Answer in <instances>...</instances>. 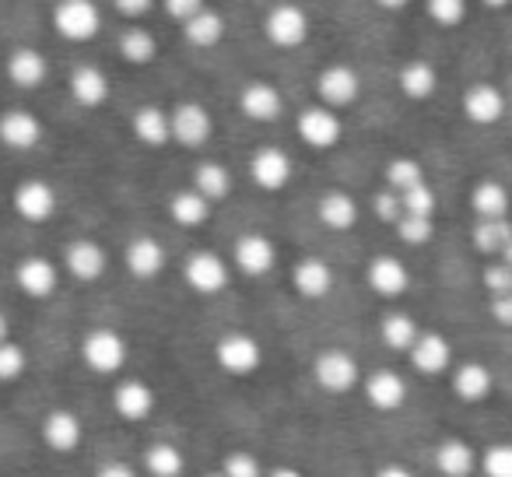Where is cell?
Masks as SVG:
<instances>
[{
    "instance_id": "16",
    "label": "cell",
    "mask_w": 512,
    "mask_h": 477,
    "mask_svg": "<svg viewBox=\"0 0 512 477\" xmlns=\"http://www.w3.org/2000/svg\"><path fill=\"white\" fill-rule=\"evenodd\" d=\"M239 109L242 116H249L256 123H274L285 113V99H281V92L271 81H249L239 92Z\"/></svg>"
},
{
    "instance_id": "36",
    "label": "cell",
    "mask_w": 512,
    "mask_h": 477,
    "mask_svg": "<svg viewBox=\"0 0 512 477\" xmlns=\"http://www.w3.org/2000/svg\"><path fill=\"white\" fill-rule=\"evenodd\" d=\"M509 243H512V221L509 218L477 221L474 225V250L484 253V257H502Z\"/></svg>"
},
{
    "instance_id": "51",
    "label": "cell",
    "mask_w": 512,
    "mask_h": 477,
    "mask_svg": "<svg viewBox=\"0 0 512 477\" xmlns=\"http://www.w3.org/2000/svg\"><path fill=\"white\" fill-rule=\"evenodd\" d=\"M123 18H144L151 11V0H116L113 4Z\"/></svg>"
},
{
    "instance_id": "42",
    "label": "cell",
    "mask_w": 512,
    "mask_h": 477,
    "mask_svg": "<svg viewBox=\"0 0 512 477\" xmlns=\"http://www.w3.org/2000/svg\"><path fill=\"white\" fill-rule=\"evenodd\" d=\"M397 235H400V243H407V246H425V243H432L435 225H432V218L404 214V218L397 221Z\"/></svg>"
},
{
    "instance_id": "3",
    "label": "cell",
    "mask_w": 512,
    "mask_h": 477,
    "mask_svg": "<svg viewBox=\"0 0 512 477\" xmlns=\"http://www.w3.org/2000/svg\"><path fill=\"white\" fill-rule=\"evenodd\" d=\"M313 376L316 383L323 386L327 393H351L358 383H362V365L355 362V355L344 348H327L316 355L313 362Z\"/></svg>"
},
{
    "instance_id": "25",
    "label": "cell",
    "mask_w": 512,
    "mask_h": 477,
    "mask_svg": "<svg viewBox=\"0 0 512 477\" xmlns=\"http://www.w3.org/2000/svg\"><path fill=\"white\" fill-rule=\"evenodd\" d=\"M46 74H50V67H46V57L36 46H18L8 57V81L15 88H22V92L39 88L46 81Z\"/></svg>"
},
{
    "instance_id": "26",
    "label": "cell",
    "mask_w": 512,
    "mask_h": 477,
    "mask_svg": "<svg viewBox=\"0 0 512 477\" xmlns=\"http://www.w3.org/2000/svg\"><path fill=\"white\" fill-rule=\"evenodd\" d=\"M411 365L421 376H442L453 365V348L442 334H421L411 348Z\"/></svg>"
},
{
    "instance_id": "18",
    "label": "cell",
    "mask_w": 512,
    "mask_h": 477,
    "mask_svg": "<svg viewBox=\"0 0 512 477\" xmlns=\"http://www.w3.org/2000/svg\"><path fill=\"white\" fill-rule=\"evenodd\" d=\"M165 246L158 243L155 235H137L134 243L127 246V253H123V264H127V271L134 274L137 281H151L158 278V274L165 271Z\"/></svg>"
},
{
    "instance_id": "43",
    "label": "cell",
    "mask_w": 512,
    "mask_h": 477,
    "mask_svg": "<svg viewBox=\"0 0 512 477\" xmlns=\"http://www.w3.org/2000/svg\"><path fill=\"white\" fill-rule=\"evenodd\" d=\"M481 470L488 477H512V442H495L481 453Z\"/></svg>"
},
{
    "instance_id": "49",
    "label": "cell",
    "mask_w": 512,
    "mask_h": 477,
    "mask_svg": "<svg viewBox=\"0 0 512 477\" xmlns=\"http://www.w3.org/2000/svg\"><path fill=\"white\" fill-rule=\"evenodd\" d=\"M165 11H169V18H176L179 25H186L204 11V4H200V0H165Z\"/></svg>"
},
{
    "instance_id": "33",
    "label": "cell",
    "mask_w": 512,
    "mask_h": 477,
    "mask_svg": "<svg viewBox=\"0 0 512 477\" xmlns=\"http://www.w3.org/2000/svg\"><path fill=\"white\" fill-rule=\"evenodd\" d=\"M193 190L211 200V204L214 200H225L232 193V172H228V165L211 162V158L197 162L193 165Z\"/></svg>"
},
{
    "instance_id": "47",
    "label": "cell",
    "mask_w": 512,
    "mask_h": 477,
    "mask_svg": "<svg viewBox=\"0 0 512 477\" xmlns=\"http://www.w3.org/2000/svg\"><path fill=\"white\" fill-rule=\"evenodd\" d=\"M221 474L225 477H267L253 453H228L225 463H221Z\"/></svg>"
},
{
    "instance_id": "10",
    "label": "cell",
    "mask_w": 512,
    "mask_h": 477,
    "mask_svg": "<svg viewBox=\"0 0 512 477\" xmlns=\"http://www.w3.org/2000/svg\"><path fill=\"white\" fill-rule=\"evenodd\" d=\"M295 130H299L302 141H306L309 148H316V151L334 148V144L344 137L341 116H337L334 109H327V106H309V109H302L299 123H295Z\"/></svg>"
},
{
    "instance_id": "44",
    "label": "cell",
    "mask_w": 512,
    "mask_h": 477,
    "mask_svg": "<svg viewBox=\"0 0 512 477\" xmlns=\"http://www.w3.org/2000/svg\"><path fill=\"white\" fill-rule=\"evenodd\" d=\"M425 11L435 25H446V29L449 25H460L467 18V4L463 0H428Z\"/></svg>"
},
{
    "instance_id": "57",
    "label": "cell",
    "mask_w": 512,
    "mask_h": 477,
    "mask_svg": "<svg viewBox=\"0 0 512 477\" xmlns=\"http://www.w3.org/2000/svg\"><path fill=\"white\" fill-rule=\"evenodd\" d=\"M204 477H225V474H221V470H214V474H204Z\"/></svg>"
},
{
    "instance_id": "23",
    "label": "cell",
    "mask_w": 512,
    "mask_h": 477,
    "mask_svg": "<svg viewBox=\"0 0 512 477\" xmlns=\"http://www.w3.org/2000/svg\"><path fill=\"white\" fill-rule=\"evenodd\" d=\"M365 281L383 299H397V295H404L411 288V271L397 257H376L369 264V271H365Z\"/></svg>"
},
{
    "instance_id": "9",
    "label": "cell",
    "mask_w": 512,
    "mask_h": 477,
    "mask_svg": "<svg viewBox=\"0 0 512 477\" xmlns=\"http://www.w3.org/2000/svg\"><path fill=\"white\" fill-rule=\"evenodd\" d=\"M169 116H172V141H176V144L197 151V148H204V144L211 141L214 120H211V113L200 106V102H179Z\"/></svg>"
},
{
    "instance_id": "7",
    "label": "cell",
    "mask_w": 512,
    "mask_h": 477,
    "mask_svg": "<svg viewBox=\"0 0 512 477\" xmlns=\"http://www.w3.org/2000/svg\"><path fill=\"white\" fill-rule=\"evenodd\" d=\"M264 32L278 50H295L309 39V15L299 4H278L267 11Z\"/></svg>"
},
{
    "instance_id": "41",
    "label": "cell",
    "mask_w": 512,
    "mask_h": 477,
    "mask_svg": "<svg viewBox=\"0 0 512 477\" xmlns=\"http://www.w3.org/2000/svg\"><path fill=\"white\" fill-rule=\"evenodd\" d=\"M25 369H29L25 348H18V344H11V341L0 344V383H15V379L25 376Z\"/></svg>"
},
{
    "instance_id": "29",
    "label": "cell",
    "mask_w": 512,
    "mask_h": 477,
    "mask_svg": "<svg viewBox=\"0 0 512 477\" xmlns=\"http://www.w3.org/2000/svg\"><path fill=\"white\" fill-rule=\"evenodd\" d=\"M316 214H320L323 225L334 228V232H348V228H355V221H358V200L344 190H330L320 197Z\"/></svg>"
},
{
    "instance_id": "27",
    "label": "cell",
    "mask_w": 512,
    "mask_h": 477,
    "mask_svg": "<svg viewBox=\"0 0 512 477\" xmlns=\"http://www.w3.org/2000/svg\"><path fill=\"white\" fill-rule=\"evenodd\" d=\"M130 130L148 148H162V144L172 141V116L162 106H141L130 116Z\"/></svg>"
},
{
    "instance_id": "17",
    "label": "cell",
    "mask_w": 512,
    "mask_h": 477,
    "mask_svg": "<svg viewBox=\"0 0 512 477\" xmlns=\"http://www.w3.org/2000/svg\"><path fill=\"white\" fill-rule=\"evenodd\" d=\"M362 390H365V400H369L376 411H400L404 407V400H407V383H404V376L400 372H393V369H376V372H369L365 376V383H362Z\"/></svg>"
},
{
    "instance_id": "53",
    "label": "cell",
    "mask_w": 512,
    "mask_h": 477,
    "mask_svg": "<svg viewBox=\"0 0 512 477\" xmlns=\"http://www.w3.org/2000/svg\"><path fill=\"white\" fill-rule=\"evenodd\" d=\"M376 477H414V474L404 467V463H386V467L376 470Z\"/></svg>"
},
{
    "instance_id": "52",
    "label": "cell",
    "mask_w": 512,
    "mask_h": 477,
    "mask_svg": "<svg viewBox=\"0 0 512 477\" xmlns=\"http://www.w3.org/2000/svg\"><path fill=\"white\" fill-rule=\"evenodd\" d=\"M491 316L502 327H512V295H502V299H491Z\"/></svg>"
},
{
    "instance_id": "13",
    "label": "cell",
    "mask_w": 512,
    "mask_h": 477,
    "mask_svg": "<svg viewBox=\"0 0 512 477\" xmlns=\"http://www.w3.org/2000/svg\"><path fill=\"white\" fill-rule=\"evenodd\" d=\"M64 267L74 281L92 285V281H99L102 274H106L109 253L102 250V243H95V239H74V243H67V250H64Z\"/></svg>"
},
{
    "instance_id": "31",
    "label": "cell",
    "mask_w": 512,
    "mask_h": 477,
    "mask_svg": "<svg viewBox=\"0 0 512 477\" xmlns=\"http://www.w3.org/2000/svg\"><path fill=\"white\" fill-rule=\"evenodd\" d=\"M470 207L477 211V221H495L509 218V190L498 179H481L470 190Z\"/></svg>"
},
{
    "instance_id": "45",
    "label": "cell",
    "mask_w": 512,
    "mask_h": 477,
    "mask_svg": "<svg viewBox=\"0 0 512 477\" xmlns=\"http://www.w3.org/2000/svg\"><path fill=\"white\" fill-rule=\"evenodd\" d=\"M400 200H404V214H414V218H432V214H435V193H432V186H428V183L407 190Z\"/></svg>"
},
{
    "instance_id": "20",
    "label": "cell",
    "mask_w": 512,
    "mask_h": 477,
    "mask_svg": "<svg viewBox=\"0 0 512 477\" xmlns=\"http://www.w3.org/2000/svg\"><path fill=\"white\" fill-rule=\"evenodd\" d=\"M292 285L302 299L320 302V299H327L330 288H334V267L320 257H306L292 267Z\"/></svg>"
},
{
    "instance_id": "6",
    "label": "cell",
    "mask_w": 512,
    "mask_h": 477,
    "mask_svg": "<svg viewBox=\"0 0 512 477\" xmlns=\"http://www.w3.org/2000/svg\"><path fill=\"white\" fill-rule=\"evenodd\" d=\"M183 278L186 285L193 288L197 295H218L228 288V264L211 250H193L190 257L183 260Z\"/></svg>"
},
{
    "instance_id": "56",
    "label": "cell",
    "mask_w": 512,
    "mask_h": 477,
    "mask_svg": "<svg viewBox=\"0 0 512 477\" xmlns=\"http://www.w3.org/2000/svg\"><path fill=\"white\" fill-rule=\"evenodd\" d=\"M502 264H505V267H512V243L505 246V253H502Z\"/></svg>"
},
{
    "instance_id": "21",
    "label": "cell",
    "mask_w": 512,
    "mask_h": 477,
    "mask_svg": "<svg viewBox=\"0 0 512 477\" xmlns=\"http://www.w3.org/2000/svg\"><path fill=\"white\" fill-rule=\"evenodd\" d=\"M113 407L123 421H144L155 411V390L144 379H123L113 390Z\"/></svg>"
},
{
    "instance_id": "48",
    "label": "cell",
    "mask_w": 512,
    "mask_h": 477,
    "mask_svg": "<svg viewBox=\"0 0 512 477\" xmlns=\"http://www.w3.org/2000/svg\"><path fill=\"white\" fill-rule=\"evenodd\" d=\"M372 211H376V218L386 221V225H397V221L404 218V200L393 190H379L376 197H372Z\"/></svg>"
},
{
    "instance_id": "8",
    "label": "cell",
    "mask_w": 512,
    "mask_h": 477,
    "mask_svg": "<svg viewBox=\"0 0 512 477\" xmlns=\"http://www.w3.org/2000/svg\"><path fill=\"white\" fill-rule=\"evenodd\" d=\"M316 95H320V106L337 113V109L351 106V102L362 95V78H358L355 67L330 64V67H323L320 78H316Z\"/></svg>"
},
{
    "instance_id": "28",
    "label": "cell",
    "mask_w": 512,
    "mask_h": 477,
    "mask_svg": "<svg viewBox=\"0 0 512 477\" xmlns=\"http://www.w3.org/2000/svg\"><path fill=\"white\" fill-rule=\"evenodd\" d=\"M481 463V456L474 453V446L463 439H442L435 446V467L442 477H470Z\"/></svg>"
},
{
    "instance_id": "34",
    "label": "cell",
    "mask_w": 512,
    "mask_h": 477,
    "mask_svg": "<svg viewBox=\"0 0 512 477\" xmlns=\"http://www.w3.org/2000/svg\"><path fill=\"white\" fill-rule=\"evenodd\" d=\"M169 214H172V221H176V225L200 228L207 218H211V200L200 197L193 186H190V190H176V193H172V200H169Z\"/></svg>"
},
{
    "instance_id": "12",
    "label": "cell",
    "mask_w": 512,
    "mask_h": 477,
    "mask_svg": "<svg viewBox=\"0 0 512 477\" xmlns=\"http://www.w3.org/2000/svg\"><path fill=\"white\" fill-rule=\"evenodd\" d=\"M292 172H295L292 155L281 148H260L249 158V179L267 193L285 190V186L292 183Z\"/></svg>"
},
{
    "instance_id": "37",
    "label": "cell",
    "mask_w": 512,
    "mask_h": 477,
    "mask_svg": "<svg viewBox=\"0 0 512 477\" xmlns=\"http://www.w3.org/2000/svg\"><path fill=\"white\" fill-rule=\"evenodd\" d=\"M379 337H383L386 348L407 351V355H411V348L418 344L421 330L407 313H390V316H383V323H379Z\"/></svg>"
},
{
    "instance_id": "40",
    "label": "cell",
    "mask_w": 512,
    "mask_h": 477,
    "mask_svg": "<svg viewBox=\"0 0 512 477\" xmlns=\"http://www.w3.org/2000/svg\"><path fill=\"white\" fill-rule=\"evenodd\" d=\"M421 183H425V169H421L418 158H393V162L386 165V190L404 197L407 190H414V186H421Z\"/></svg>"
},
{
    "instance_id": "38",
    "label": "cell",
    "mask_w": 512,
    "mask_h": 477,
    "mask_svg": "<svg viewBox=\"0 0 512 477\" xmlns=\"http://www.w3.org/2000/svg\"><path fill=\"white\" fill-rule=\"evenodd\" d=\"M144 470L151 477H183L186 470V456L179 453L172 442H151L144 449Z\"/></svg>"
},
{
    "instance_id": "32",
    "label": "cell",
    "mask_w": 512,
    "mask_h": 477,
    "mask_svg": "<svg viewBox=\"0 0 512 477\" xmlns=\"http://www.w3.org/2000/svg\"><path fill=\"white\" fill-rule=\"evenodd\" d=\"M397 85L407 99L425 102V99H432V92L439 88V74H435V67L428 64V60H411V64L400 67Z\"/></svg>"
},
{
    "instance_id": "2",
    "label": "cell",
    "mask_w": 512,
    "mask_h": 477,
    "mask_svg": "<svg viewBox=\"0 0 512 477\" xmlns=\"http://www.w3.org/2000/svg\"><path fill=\"white\" fill-rule=\"evenodd\" d=\"M127 341L113 327H92L81 337V358L95 376H116L127 365Z\"/></svg>"
},
{
    "instance_id": "35",
    "label": "cell",
    "mask_w": 512,
    "mask_h": 477,
    "mask_svg": "<svg viewBox=\"0 0 512 477\" xmlns=\"http://www.w3.org/2000/svg\"><path fill=\"white\" fill-rule=\"evenodd\" d=\"M183 36L190 46H197V50H211V46H218L221 39H225V18L218 15V11L204 8L193 22L183 25Z\"/></svg>"
},
{
    "instance_id": "24",
    "label": "cell",
    "mask_w": 512,
    "mask_h": 477,
    "mask_svg": "<svg viewBox=\"0 0 512 477\" xmlns=\"http://www.w3.org/2000/svg\"><path fill=\"white\" fill-rule=\"evenodd\" d=\"M67 88H71L74 102L85 109H99L102 102L109 99V78L102 67L95 64H78L71 71V81H67Z\"/></svg>"
},
{
    "instance_id": "22",
    "label": "cell",
    "mask_w": 512,
    "mask_h": 477,
    "mask_svg": "<svg viewBox=\"0 0 512 477\" xmlns=\"http://www.w3.org/2000/svg\"><path fill=\"white\" fill-rule=\"evenodd\" d=\"M463 113H467L470 123H477V127H491V123L502 120L505 113V95L498 92L495 85H470L467 92H463Z\"/></svg>"
},
{
    "instance_id": "55",
    "label": "cell",
    "mask_w": 512,
    "mask_h": 477,
    "mask_svg": "<svg viewBox=\"0 0 512 477\" xmlns=\"http://www.w3.org/2000/svg\"><path fill=\"white\" fill-rule=\"evenodd\" d=\"M4 341H8V316L0 313V344H4Z\"/></svg>"
},
{
    "instance_id": "19",
    "label": "cell",
    "mask_w": 512,
    "mask_h": 477,
    "mask_svg": "<svg viewBox=\"0 0 512 477\" xmlns=\"http://www.w3.org/2000/svg\"><path fill=\"white\" fill-rule=\"evenodd\" d=\"M43 442L53 449V453H74V449L81 446V435H85V428H81V418L74 411H67V407H57V411H50L43 418Z\"/></svg>"
},
{
    "instance_id": "1",
    "label": "cell",
    "mask_w": 512,
    "mask_h": 477,
    "mask_svg": "<svg viewBox=\"0 0 512 477\" xmlns=\"http://www.w3.org/2000/svg\"><path fill=\"white\" fill-rule=\"evenodd\" d=\"M214 362H218L221 372H228V376H253V372H260V365H264V348H260V341H256L253 334H246V330H228V334H221L218 341H214Z\"/></svg>"
},
{
    "instance_id": "50",
    "label": "cell",
    "mask_w": 512,
    "mask_h": 477,
    "mask_svg": "<svg viewBox=\"0 0 512 477\" xmlns=\"http://www.w3.org/2000/svg\"><path fill=\"white\" fill-rule=\"evenodd\" d=\"M95 477H137V467L127 460H109L102 463L99 470H95Z\"/></svg>"
},
{
    "instance_id": "46",
    "label": "cell",
    "mask_w": 512,
    "mask_h": 477,
    "mask_svg": "<svg viewBox=\"0 0 512 477\" xmlns=\"http://www.w3.org/2000/svg\"><path fill=\"white\" fill-rule=\"evenodd\" d=\"M481 281H484V288H488L491 299H502V295H512V267H505L502 260H495V264L484 267Z\"/></svg>"
},
{
    "instance_id": "54",
    "label": "cell",
    "mask_w": 512,
    "mask_h": 477,
    "mask_svg": "<svg viewBox=\"0 0 512 477\" xmlns=\"http://www.w3.org/2000/svg\"><path fill=\"white\" fill-rule=\"evenodd\" d=\"M267 477H306V474H302L299 467H274Z\"/></svg>"
},
{
    "instance_id": "30",
    "label": "cell",
    "mask_w": 512,
    "mask_h": 477,
    "mask_svg": "<svg viewBox=\"0 0 512 477\" xmlns=\"http://www.w3.org/2000/svg\"><path fill=\"white\" fill-rule=\"evenodd\" d=\"M491 386H495V379H491L488 365L460 362L453 369V393L460 400H467V404H477V400H484L491 393Z\"/></svg>"
},
{
    "instance_id": "39",
    "label": "cell",
    "mask_w": 512,
    "mask_h": 477,
    "mask_svg": "<svg viewBox=\"0 0 512 477\" xmlns=\"http://www.w3.org/2000/svg\"><path fill=\"white\" fill-rule=\"evenodd\" d=\"M120 57L127 60V64H134V67H144V64H151V60L158 57V39L151 36L148 29H127L120 36Z\"/></svg>"
},
{
    "instance_id": "4",
    "label": "cell",
    "mask_w": 512,
    "mask_h": 477,
    "mask_svg": "<svg viewBox=\"0 0 512 477\" xmlns=\"http://www.w3.org/2000/svg\"><path fill=\"white\" fill-rule=\"evenodd\" d=\"M53 29L67 43H88L102 29V15L92 0H60L57 8H53Z\"/></svg>"
},
{
    "instance_id": "15",
    "label": "cell",
    "mask_w": 512,
    "mask_h": 477,
    "mask_svg": "<svg viewBox=\"0 0 512 477\" xmlns=\"http://www.w3.org/2000/svg\"><path fill=\"white\" fill-rule=\"evenodd\" d=\"M43 141V120L29 109H8L0 113V144L11 151H32Z\"/></svg>"
},
{
    "instance_id": "11",
    "label": "cell",
    "mask_w": 512,
    "mask_h": 477,
    "mask_svg": "<svg viewBox=\"0 0 512 477\" xmlns=\"http://www.w3.org/2000/svg\"><path fill=\"white\" fill-rule=\"evenodd\" d=\"M11 204H15L18 218L39 225V221H50L57 214V190L46 179H25L11 193Z\"/></svg>"
},
{
    "instance_id": "14",
    "label": "cell",
    "mask_w": 512,
    "mask_h": 477,
    "mask_svg": "<svg viewBox=\"0 0 512 477\" xmlns=\"http://www.w3.org/2000/svg\"><path fill=\"white\" fill-rule=\"evenodd\" d=\"M15 285H18V292H22V295L43 302V299H50V295L57 292L60 271H57V264H53V260H46V257H25L22 264L15 267Z\"/></svg>"
},
{
    "instance_id": "5",
    "label": "cell",
    "mask_w": 512,
    "mask_h": 477,
    "mask_svg": "<svg viewBox=\"0 0 512 477\" xmlns=\"http://www.w3.org/2000/svg\"><path fill=\"white\" fill-rule=\"evenodd\" d=\"M232 264L239 267L246 278H264V274H271L274 264H278V246H274L271 235L246 232V235H239V239H235Z\"/></svg>"
}]
</instances>
